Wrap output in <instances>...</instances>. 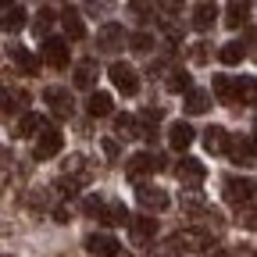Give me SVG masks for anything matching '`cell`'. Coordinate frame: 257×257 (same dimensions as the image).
Masks as SVG:
<instances>
[{"label": "cell", "mask_w": 257, "mask_h": 257, "mask_svg": "<svg viewBox=\"0 0 257 257\" xmlns=\"http://www.w3.org/2000/svg\"><path fill=\"white\" fill-rule=\"evenodd\" d=\"M82 211L89 214V218H96V221H104V225H125L128 214L125 211V204H118V200H104V197H86L82 200Z\"/></svg>", "instance_id": "1"}, {"label": "cell", "mask_w": 257, "mask_h": 257, "mask_svg": "<svg viewBox=\"0 0 257 257\" xmlns=\"http://www.w3.org/2000/svg\"><path fill=\"white\" fill-rule=\"evenodd\" d=\"M165 168V157L161 154H150V150H140V154H133L125 161V175L133 179V182H143L147 175H154V172H161Z\"/></svg>", "instance_id": "2"}, {"label": "cell", "mask_w": 257, "mask_h": 257, "mask_svg": "<svg viewBox=\"0 0 257 257\" xmlns=\"http://www.w3.org/2000/svg\"><path fill=\"white\" fill-rule=\"evenodd\" d=\"M61 147H64V136L57 133L54 125H43L40 133H36V147H32V157H36V161H50V157L61 154Z\"/></svg>", "instance_id": "3"}, {"label": "cell", "mask_w": 257, "mask_h": 257, "mask_svg": "<svg viewBox=\"0 0 257 257\" xmlns=\"http://www.w3.org/2000/svg\"><path fill=\"white\" fill-rule=\"evenodd\" d=\"M107 75H111V82L118 86V93H125V96H136V93H140V75H136L133 64L114 61L111 68H107Z\"/></svg>", "instance_id": "4"}, {"label": "cell", "mask_w": 257, "mask_h": 257, "mask_svg": "<svg viewBox=\"0 0 257 257\" xmlns=\"http://www.w3.org/2000/svg\"><path fill=\"white\" fill-rule=\"evenodd\" d=\"M225 204H232V207H246L253 204V179H225Z\"/></svg>", "instance_id": "5"}, {"label": "cell", "mask_w": 257, "mask_h": 257, "mask_svg": "<svg viewBox=\"0 0 257 257\" xmlns=\"http://www.w3.org/2000/svg\"><path fill=\"white\" fill-rule=\"evenodd\" d=\"M43 104H50L54 118H72V111H75V100H72V93L64 86H47L43 89Z\"/></svg>", "instance_id": "6"}, {"label": "cell", "mask_w": 257, "mask_h": 257, "mask_svg": "<svg viewBox=\"0 0 257 257\" xmlns=\"http://www.w3.org/2000/svg\"><path fill=\"white\" fill-rule=\"evenodd\" d=\"M175 179H179L186 189H197V186H204V179H207L204 161H197V157H182L179 165H175Z\"/></svg>", "instance_id": "7"}, {"label": "cell", "mask_w": 257, "mask_h": 257, "mask_svg": "<svg viewBox=\"0 0 257 257\" xmlns=\"http://www.w3.org/2000/svg\"><path fill=\"white\" fill-rule=\"evenodd\" d=\"M136 200L150 214V211H165L168 207V193L161 189V186H154V182H136Z\"/></svg>", "instance_id": "8"}, {"label": "cell", "mask_w": 257, "mask_h": 257, "mask_svg": "<svg viewBox=\"0 0 257 257\" xmlns=\"http://www.w3.org/2000/svg\"><path fill=\"white\" fill-rule=\"evenodd\" d=\"M121 47H125V25L107 22V25H100V29H96V50L114 54V50H121Z\"/></svg>", "instance_id": "9"}, {"label": "cell", "mask_w": 257, "mask_h": 257, "mask_svg": "<svg viewBox=\"0 0 257 257\" xmlns=\"http://www.w3.org/2000/svg\"><path fill=\"white\" fill-rule=\"evenodd\" d=\"M172 243L179 246V250H214V236L207 232V229H182V232H175L172 236Z\"/></svg>", "instance_id": "10"}, {"label": "cell", "mask_w": 257, "mask_h": 257, "mask_svg": "<svg viewBox=\"0 0 257 257\" xmlns=\"http://www.w3.org/2000/svg\"><path fill=\"white\" fill-rule=\"evenodd\" d=\"M128 232H133V243L136 246H150L154 236H157V218H150V214L128 218Z\"/></svg>", "instance_id": "11"}, {"label": "cell", "mask_w": 257, "mask_h": 257, "mask_svg": "<svg viewBox=\"0 0 257 257\" xmlns=\"http://www.w3.org/2000/svg\"><path fill=\"white\" fill-rule=\"evenodd\" d=\"M40 50H43V61L50 64V68H68V57L72 54H68V43H64L61 36H47Z\"/></svg>", "instance_id": "12"}, {"label": "cell", "mask_w": 257, "mask_h": 257, "mask_svg": "<svg viewBox=\"0 0 257 257\" xmlns=\"http://www.w3.org/2000/svg\"><path fill=\"white\" fill-rule=\"evenodd\" d=\"M225 154H229L236 165L250 168V165H253V140H250V136H232L229 143H225Z\"/></svg>", "instance_id": "13"}, {"label": "cell", "mask_w": 257, "mask_h": 257, "mask_svg": "<svg viewBox=\"0 0 257 257\" xmlns=\"http://www.w3.org/2000/svg\"><path fill=\"white\" fill-rule=\"evenodd\" d=\"M93 257H111V253H118L121 250V243L111 236V232H93V236H86V243H82Z\"/></svg>", "instance_id": "14"}, {"label": "cell", "mask_w": 257, "mask_h": 257, "mask_svg": "<svg viewBox=\"0 0 257 257\" xmlns=\"http://www.w3.org/2000/svg\"><path fill=\"white\" fill-rule=\"evenodd\" d=\"M64 179H68L72 186H89V179H93V172H89V165H86V157H68V161H64Z\"/></svg>", "instance_id": "15"}, {"label": "cell", "mask_w": 257, "mask_h": 257, "mask_svg": "<svg viewBox=\"0 0 257 257\" xmlns=\"http://www.w3.org/2000/svg\"><path fill=\"white\" fill-rule=\"evenodd\" d=\"M61 25H64V36H68L72 43L86 40V25H82L79 8H64V11H61ZM68 40H64V43H68Z\"/></svg>", "instance_id": "16"}, {"label": "cell", "mask_w": 257, "mask_h": 257, "mask_svg": "<svg viewBox=\"0 0 257 257\" xmlns=\"http://www.w3.org/2000/svg\"><path fill=\"white\" fill-rule=\"evenodd\" d=\"M8 54H11V61H15L18 75H36V72H40V57H36V54H29L25 47L11 43V47H8Z\"/></svg>", "instance_id": "17"}, {"label": "cell", "mask_w": 257, "mask_h": 257, "mask_svg": "<svg viewBox=\"0 0 257 257\" xmlns=\"http://www.w3.org/2000/svg\"><path fill=\"white\" fill-rule=\"evenodd\" d=\"M96 75H100V68H96V57H82L79 64H75V86L79 89H93L96 86Z\"/></svg>", "instance_id": "18"}, {"label": "cell", "mask_w": 257, "mask_h": 257, "mask_svg": "<svg viewBox=\"0 0 257 257\" xmlns=\"http://www.w3.org/2000/svg\"><path fill=\"white\" fill-rule=\"evenodd\" d=\"M111 111H114L111 93H104V89H93V93H89V100H86V114H89V118H107Z\"/></svg>", "instance_id": "19"}, {"label": "cell", "mask_w": 257, "mask_h": 257, "mask_svg": "<svg viewBox=\"0 0 257 257\" xmlns=\"http://www.w3.org/2000/svg\"><path fill=\"white\" fill-rule=\"evenodd\" d=\"M214 18H218V4H193V29L197 32H207L211 25H214Z\"/></svg>", "instance_id": "20"}, {"label": "cell", "mask_w": 257, "mask_h": 257, "mask_svg": "<svg viewBox=\"0 0 257 257\" xmlns=\"http://www.w3.org/2000/svg\"><path fill=\"white\" fill-rule=\"evenodd\" d=\"M211 89H214V96H218V104H239V100H236V79H232V75H214Z\"/></svg>", "instance_id": "21"}, {"label": "cell", "mask_w": 257, "mask_h": 257, "mask_svg": "<svg viewBox=\"0 0 257 257\" xmlns=\"http://www.w3.org/2000/svg\"><path fill=\"white\" fill-rule=\"evenodd\" d=\"M43 125H47V118H43V114H22V118H18V125H15V136H18V140H29V136H36Z\"/></svg>", "instance_id": "22"}, {"label": "cell", "mask_w": 257, "mask_h": 257, "mask_svg": "<svg viewBox=\"0 0 257 257\" xmlns=\"http://www.w3.org/2000/svg\"><path fill=\"white\" fill-rule=\"evenodd\" d=\"M225 143H229V133H225L221 125L204 128V147H207V154H225Z\"/></svg>", "instance_id": "23"}, {"label": "cell", "mask_w": 257, "mask_h": 257, "mask_svg": "<svg viewBox=\"0 0 257 257\" xmlns=\"http://www.w3.org/2000/svg\"><path fill=\"white\" fill-rule=\"evenodd\" d=\"M168 143H172V150H186V147L193 143V128H189L186 121H172V128H168Z\"/></svg>", "instance_id": "24"}, {"label": "cell", "mask_w": 257, "mask_h": 257, "mask_svg": "<svg viewBox=\"0 0 257 257\" xmlns=\"http://www.w3.org/2000/svg\"><path fill=\"white\" fill-rule=\"evenodd\" d=\"M211 107V93L207 89H186V111L189 114H204Z\"/></svg>", "instance_id": "25"}, {"label": "cell", "mask_w": 257, "mask_h": 257, "mask_svg": "<svg viewBox=\"0 0 257 257\" xmlns=\"http://www.w3.org/2000/svg\"><path fill=\"white\" fill-rule=\"evenodd\" d=\"M165 89H168V93H186V89H193L189 72H186V68H172L168 79H165Z\"/></svg>", "instance_id": "26"}, {"label": "cell", "mask_w": 257, "mask_h": 257, "mask_svg": "<svg viewBox=\"0 0 257 257\" xmlns=\"http://www.w3.org/2000/svg\"><path fill=\"white\" fill-rule=\"evenodd\" d=\"M0 25H4V32H18V29L25 25V8H22V4L4 8V18H0Z\"/></svg>", "instance_id": "27"}, {"label": "cell", "mask_w": 257, "mask_h": 257, "mask_svg": "<svg viewBox=\"0 0 257 257\" xmlns=\"http://www.w3.org/2000/svg\"><path fill=\"white\" fill-rule=\"evenodd\" d=\"M114 136H118V140H136V136H140L136 118H133V114H118V118H114Z\"/></svg>", "instance_id": "28"}, {"label": "cell", "mask_w": 257, "mask_h": 257, "mask_svg": "<svg viewBox=\"0 0 257 257\" xmlns=\"http://www.w3.org/2000/svg\"><path fill=\"white\" fill-rule=\"evenodd\" d=\"M246 57V47L239 43V40H232V43H221V50H218V61L221 64H239Z\"/></svg>", "instance_id": "29"}, {"label": "cell", "mask_w": 257, "mask_h": 257, "mask_svg": "<svg viewBox=\"0 0 257 257\" xmlns=\"http://www.w3.org/2000/svg\"><path fill=\"white\" fill-rule=\"evenodd\" d=\"M54 15H57V11H54L50 4H43V8H40V15H36V22H32V32L47 40V36H50V25H54Z\"/></svg>", "instance_id": "30"}, {"label": "cell", "mask_w": 257, "mask_h": 257, "mask_svg": "<svg viewBox=\"0 0 257 257\" xmlns=\"http://www.w3.org/2000/svg\"><path fill=\"white\" fill-rule=\"evenodd\" d=\"M246 18H250V4H229V8H225V25H229V29L246 25Z\"/></svg>", "instance_id": "31"}, {"label": "cell", "mask_w": 257, "mask_h": 257, "mask_svg": "<svg viewBox=\"0 0 257 257\" xmlns=\"http://www.w3.org/2000/svg\"><path fill=\"white\" fill-rule=\"evenodd\" d=\"M236 100H243L246 107L257 100V89H253V75H243L239 82H236Z\"/></svg>", "instance_id": "32"}, {"label": "cell", "mask_w": 257, "mask_h": 257, "mask_svg": "<svg viewBox=\"0 0 257 257\" xmlns=\"http://www.w3.org/2000/svg\"><path fill=\"white\" fill-rule=\"evenodd\" d=\"M128 47H133L136 54H150L154 50V36L150 32H133V36H128Z\"/></svg>", "instance_id": "33"}, {"label": "cell", "mask_w": 257, "mask_h": 257, "mask_svg": "<svg viewBox=\"0 0 257 257\" xmlns=\"http://www.w3.org/2000/svg\"><path fill=\"white\" fill-rule=\"evenodd\" d=\"M207 47H211V43H193V50H189V57H193V61H197V64H204V61H207Z\"/></svg>", "instance_id": "34"}, {"label": "cell", "mask_w": 257, "mask_h": 257, "mask_svg": "<svg viewBox=\"0 0 257 257\" xmlns=\"http://www.w3.org/2000/svg\"><path fill=\"white\" fill-rule=\"evenodd\" d=\"M154 257H179V246H175V243L168 239L165 246H157V250H154Z\"/></svg>", "instance_id": "35"}, {"label": "cell", "mask_w": 257, "mask_h": 257, "mask_svg": "<svg viewBox=\"0 0 257 257\" xmlns=\"http://www.w3.org/2000/svg\"><path fill=\"white\" fill-rule=\"evenodd\" d=\"M128 11H133V15H140V18L147 22V15H154V4H128Z\"/></svg>", "instance_id": "36"}, {"label": "cell", "mask_w": 257, "mask_h": 257, "mask_svg": "<svg viewBox=\"0 0 257 257\" xmlns=\"http://www.w3.org/2000/svg\"><path fill=\"white\" fill-rule=\"evenodd\" d=\"M104 154H107V157H118V143H114V140H104Z\"/></svg>", "instance_id": "37"}, {"label": "cell", "mask_w": 257, "mask_h": 257, "mask_svg": "<svg viewBox=\"0 0 257 257\" xmlns=\"http://www.w3.org/2000/svg\"><path fill=\"white\" fill-rule=\"evenodd\" d=\"M211 257H229V253H225V250H211Z\"/></svg>", "instance_id": "38"}, {"label": "cell", "mask_w": 257, "mask_h": 257, "mask_svg": "<svg viewBox=\"0 0 257 257\" xmlns=\"http://www.w3.org/2000/svg\"><path fill=\"white\" fill-rule=\"evenodd\" d=\"M111 257H133V253H125V250H118V253H111Z\"/></svg>", "instance_id": "39"}, {"label": "cell", "mask_w": 257, "mask_h": 257, "mask_svg": "<svg viewBox=\"0 0 257 257\" xmlns=\"http://www.w3.org/2000/svg\"><path fill=\"white\" fill-rule=\"evenodd\" d=\"M0 257H11V253H0Z\"/></svg>", "instance_id": "40"}, {"label": "cell", "mask_w": 257, "mask_h": 257, "mask_svg": "<svg viewBox=\"0 0 257 257\" xmlns=\"http://www.w3.org/2000/svg\"><path fill=\"white\" fill-rule=\"evenodd\" d=\"M0 11H4V4H0Z\"/></svg>", "instance_id": "41"}]
</instances>
